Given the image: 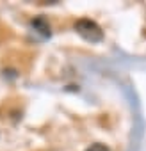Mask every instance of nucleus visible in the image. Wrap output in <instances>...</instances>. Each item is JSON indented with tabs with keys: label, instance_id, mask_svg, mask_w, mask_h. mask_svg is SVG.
Wrapping results in <instances>:
<instances>
[{
	"label": "nucleus",
	"instance_id": "2",
	"mask_svg": "<svg viewBox=\"0 0 146 151\" xmlns=\"http://www.w3.org/2000/svg\"><path fill=\"white\" fill-rule=\"evenodd\" d=\"M32 25L43 34V36H50V25L46 23V20L45 18H36L34 22H32Z\"/></svg>",
	"mask_w": 146,
	"mask_h": 151
},
{
	"label": "nucleus",
	"instance_id": "3",
	"mask_svg": "<svg viewBox=\"0 0 146 151\" xmlns=\"http://www.w3.org/2000/svg\"><path fill=\"white\" fill-rule=\"evenodd\" d=\"M86 151H109V147L103 146V144H91Z\"/></svg>",
	"mask_w": 146,
	"mask_h": 151
},
{
	"label": "nucleus",
	"instance_id": "1",
	"mask_svg": "<svg viewBox=\"0 0 146 151\" xmlns=\"http://www.w3.org/2000/svg\"><path fill=\"white\" fill-rule=\"evenodd\" d=\"M73 27H75L77 34L82 36L86 41L98 43V41L103 39V32H102V29H100L93 20H89V18H80V20H77Z\"/></svg>",
	"mask_w": 146,
	"mask_h": 151
}]
</instances>
